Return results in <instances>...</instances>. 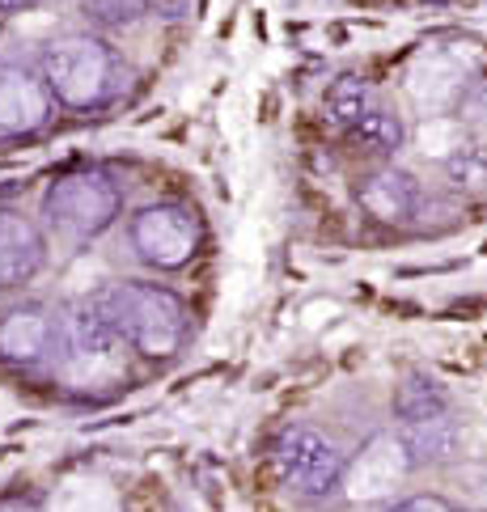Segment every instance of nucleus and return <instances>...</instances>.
<instances>
[{
    "label": "nucleus",
    "instance_id": "1",
    "mask_svg": "<svg viewBox=\"0 0 487 512\" xmlns=\"http://www.w3.org/2000/svg\"><path fill=\"white\" fill-rule=\"evenodd\" d=\"M98 314L123 335L140 360H174L191 343L195 314L170 284L157 280H115L89 292Z\"/></svg>",
    "mask_w": 487,
    "mask_h": 512
},
{
    "label": "nucleus",
    "instance_id": "2",
    "mask_svg": "<svg viewBox=\"0 0 487 512\" xmlns=\"http://www.w3.org/2000/svg\"><path fill=\"white\" fill-rule=\"evenodd\" d=\"M39 72L60 111L98 115L123 94V72L128 68H123V56L111 39H102L94 30H72L47 43Z\"/></svg>",
    "mask_w": 487,
    "mask_h": 512
},
{
    "label": "nucleus",
    "instance_id": "3",
    "mask_svg": "<svg viewBox=\"0 0 487 512\" xmlns=\"http://www.w3.org/2000/svg\"><path fill=\"white\" fill-rule=\"evenodd\" d=\"M128 352L132 347L123 343V335L98 314V305L85 297L64 314L56 381L68 394H81V398L111 394L128 381V360H123Z\"/></svg>",
    "mask_w": 487,
    "mask_h": 512
},
{
    "label": "nucleus",
    "instance_id": "4",
    "mask_svg": "<svg viewBox=\"0 0 487 512\" xmlns=\"http://www.w3.org/2000/svg\"><path fill=\"white\" fill-rule=\"evenodd\" d=\"M123 216V187L102 166H72L43 191V221L60 242H94Z\"/></svg>",
    "mask_w": 487,
    "mask_h": 512
},
{
    "label": "nucleus",
    "instance_id": "5",
    "mask_svg": "<svg viewBox=\"0 0 487 512\" xmlns=\"http://www.w3.org/2000/svg\"><path fill=\"white\" fill-rule=\"evenodd\" d=\"M394 441L407 453V466H441L462 445V419L437 381L424 373L403 377L394 390Z\"/></svg>",
    "mask_w": 487,
    "mask_h": 512
},
{
    "label": "nucleus",
    "instance_id": "6",
    "mask_svg": "<svg viewBox=\"0 0 487 512\" xmlns=\"http://www.w3.org/2000/svg\"><path fill=\"white\" fill-rule=\"evenodd\" d=\"M204 221L200 212L183 199H157V204H144L132 221H128V246L136 259L157 271V276H174V271H187L195 259L204 254Z\"/></svg>",
    "mask_w": 487,
    "mask_h": 512
},
{
    "label": "nucleus",
    "instance_id": "7",
    "mask_svg": "<svg viewBox=\"0 0 487 512\" xmlns=\"http://www.w3.org/2000/svg\"><path fill=\"white\" fill-rule=\"evenodd\" d=\"M272 470L297 500H327L348 479V453L314 424H288L272 441Z\"/></svg>",
    "mask_w": 487,
    "mask_h": 512
},
{
    "label": "nucleus",
    "instance_id": "8",
    "mask_svg": "<svg viewBox=\"0 0 487 512\" xmlns=\"http://www.w3.org/2000/svg\"><path fill=\"white\" fill-rule=\"evenodd\" d=\"M64 314L43 301H26L0 314V360L9 369H39L60 352Z\"/></svg>",
    "mask_w": 487,
    "mask_h": 512
},
{
    "label": "nucleus",
    "instance_id": "9",
    "mask_svg": "<svg viewBox=\"0 0 487 512\" xmlns=\"http://www.w3.org/2000/svg\"><path fill=\"white\" fill-rule=\"evenodd\" d=\"M356 204L360 212L369 216L377 225H411L416 216L424 212V187L416 174H407L403 166H394V161H377L373 170H365L356 178Z\"/></svg>",
    "mask_w": 487,
    "mask_h": 512
},
{
    "label": "nucleus",
    "instance_id": "10",
    "mask_svg": "<svg viewBox=\"0 0 487 512\" xmlns=\"http://www.w3.org/2000/svg\"><path fill=\"white\" fill-rule=\"evenodd\" d=\"M56 119V98L43 72L5 68L0 72V140H30Z\"/></svg>",
    "mask_w": 487,
    "mask_h": 512
},
{
    "label": "nucleus",
    "instance_id": "11",
    "mask_svg": "<svg viewBox=\"0 0 487 512\" xmlns=\"http://www.w3.org/2000/svg\"><path fill=\"white\" fill-rule=\"evenodd\" d=\"M47 267V237L22 208H0V292L30 284Z\"/></svg>",
    "mask_w": 487,
    "mask_h": 512
},
{
    "label": "nucleus",
    "instance_id": "12",
    "mask_svg": "<svg viewBox=\"0 0 487 512\" xmlns=\"http://www.w3.org/2000/svg\"><path fill=\"white\" fill-rule=\"evenodd\" d=\"M344 140L356 144L360 153H369V157H377V161H386V157H394V153L403 149L407 123H403V115L394 111L386 98H377L369 111L360 115V119L348 127V132H344Z\"/></svg>",
    "mask_w": 487,
    "mask_h": 512
},
{
    "label": "nucleus",
    "instance_id": "13",
    "mask_svg": "<svg viewBox=\"0 0 487 512\" xmlns=\"http://www.w3.org/2000/svg\"><path fill=\"white\" fill-rule=\"evenodd\" d=\"M441 178L458 199L487 204V144H462V149H454L441 161Z\"/></svg>",
    "mask_w": 487,
    "mask_h": 512
},
{
    "label": "nucleus",
    "instance_id": "14",
    "mask_svg": "<svg viewBox=\"0 0 487 512\" xmlns=\"http://www.w3.org/2000/svg\"><path fill=\"white\" fill-rule=\"evenodd\" d=\"M98 9V22H128L144 13V0H89Z\"/></svg>",
    "mask_w": 487,
    "mask_h": 512
},
{
    "label": "nucleus",
    "instance_id": "15",
    "mask_svg": "<svg viewBox=\"0 0 487 512\" xmlns=\"http://www.w3.org/2000/svg\"><path fill=\"white\" fill-rule=\"evenodd\" d=\"M462 106H466V111H475L479 119H487V72H479V77H475L471 85H466Z\"/></svg>",
    "mask_w": 487,
    "mask_h": 512
},
{
    "label": "nucleus",
    "instance_id": "16",
    "mask_svg": "<svg viewBox=\"0 0 487 512\" xmlns=\"http://www.w3.org/2000/svg\"><path fill=\"white\" fill-rule=\"evenodd\" d=\"M394 504H399V508H454L441 496H411V500H394Z\"/></svg>",
    "mask_w": 487,
    "mask_h": 512
},
{
    "label": "nucleus",
    "instance_id": "17",
    "mask_svg": "<svg viewBox=\"0 0 487 512\" xmlns=\"http://www.w3.org/2000/svg\"><path fill=\"white\" fill-rule=\"evenodd\" d=\"M30 5H39V0H0V9H30Z\"/></svg>",
    "mask_w": 487,
    "mask_h": 512
}]
</instances>
